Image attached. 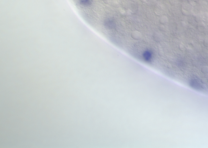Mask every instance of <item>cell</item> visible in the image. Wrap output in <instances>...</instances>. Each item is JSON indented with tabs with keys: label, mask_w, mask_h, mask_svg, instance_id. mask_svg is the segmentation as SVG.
I'll return each mask as SVG.
<instances>
[{
	"label": "cell",
	"mask_w": 208,
	"mask_h": 148,
	"mask_svg": "<svg viewBox=\"0 0 208 148\" xmlns=\"http://www.w3.org/2000/svg\"><path fill=\"white\" fill-rule=\"evenodd\" d=\"M143 57L145 60L147 61H149L150 60L152 59V54L149 51H146L144 52Z\"/></svg>",
	"instance_id": "obj_2"
},
{
	"label": "cell",
	"mask_w": 208,
	"mask_h": 148,
	"mask_svg": "<svg viewBox=\"0 0 208 148\" xmlns=\"http://www.w3.org/2000/svg\"><path fill=\"white\" fill-rule=\"evenodd\" d=\"M189 85L192 88L196 90H202L204 89V85L202 82L197 78L191 79L189 81Z\"/></svg>",
	"instance_id": "obj_1"
}]
</instances>
